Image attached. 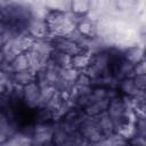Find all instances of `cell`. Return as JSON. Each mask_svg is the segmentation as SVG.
<instances>
[{
    "label": "cell",
    "instance_id": "ac0fdd59",
    "mask_svg": "<svg viewBox=\"0 0 146 146\" xmlns=\"http://www.w3.org/2000/svg\"><path fill=\"white\" fill-rule=\"evenodd\" d=\"M75 84L76 86H91V79L86 74V73H80L76 81H75Z\"/></svg>",
    "mask_w": 146,
    "mask_h": 146
},
{
    "label": "cell",
    "instance_id": "5b68a950",
    "mask_svg": "<svg viewBox=\"0 0 146 146\" xmlns=\"http://www.w3.org/2000/svg\"><path fill=\"white\" fill-rule=\"evenodd\" d=\"M2 146H33L32 143V138L22 133V132H16L15 135H13L10 138H8Z\"/></svg>",
    "mask_w": 146,
    "mask_h": 146
},
{
    "label": "cell",
    "instance_id": "3957f363",
    "mask_svg": "<svg viewBox=\"0 0 146 146\" xmlns=\"http://www.w3.org/2000/svg\"><path fill=\"white\" fill-rule=\"evenodd\" d=\"M97 119H98V125H99V129L102 131V133L104 135L105 138H110L115 133V127H114V123L113 121L111 120L108 113L106 111H104L103 113H100L99 115H97Z\"/></svg>",
    "mask_w": 146,
    "mask_h": 146
},
{
    "label": "cell",
    "instance_id": "6da1fadb",
    "mask_svg": "<svg viewBox=\"0 0 146 146\" xmlns=\"http://www.w3.org/2000/svg\"><path fill=\"white\" fill-rule=\"evenodd\" d=\"M26 32L34 40H47L49 35V29L44 19L31 17L26 24Z\"/></svg>",
    "mask_w": 146,
    "mask_h": 146
},
{
    "label": "cell",
    "instance_id": "ffe728a7",
    "mask_svg": "<svg viewBox=\"0 0 146 146\" xmlns=\"http://www.w3.org/2000/svg\"><path fill=\"white\" fill-rule=\"evenodd\" d=\"M86 146H98V144H90V143H89V144H87Z\"/></svg>",
    "mask_w": 146,
    "mask_h": 146
},
{
    "label": "cell",
    "instance_id": "5bb4252c",
    "mask_svg": "<svg viewBox=\"0 0 146 146\" xmlns=\"http://www.w3.org/2000/svg\"><path fill=\"white\" fill-rule=\"evenodd\" d=\"M57 92V90L55 89V87L52 86H47V87H43L41 88V91H40V102H39V107L42 108L46 106V104L52 98V96Z\"/></svg>",
    "mask_w": 146,
    "mask_h": 146
},
{
    "label": "cell",
    "instance_id": "8992f818",
    "mask_svg": "<svg viewBox=\"0 0 146 146\" xmlns=\"http://www.w3.org/2000/svg\"><path fill=\"white\" fill-rule=\"evenodd\" d=\"M76 30L84 36L94 39L97 36V27H96V23L89 21L88 18H86L84 21H82L80 24L76 25Z\"/></svg>",
    "mask_w": 146,
    "mask_h": 146
},
{
    "label": "cell",
    "instance_id": "8fae6325",
    "mask_svg": "<svg viewBox=\"0 0 146 146\" xmlns=\"http://www.w3.org/2000/svg\"><path fill=\"white\" fill-rule=\"evenodd\" d=\"M123 56H124V59L130 62L131 64L136 65L138 64L139 62L144 60V57H143V49H140L138 46H135V47H131L129 49H127L124 52H123Z\"/></svg>",
    "mask_w": 146,
    "mask_h": 146
},
{
    "label": "cell",
    "instance_id": "9a60e30c",
    "mask_svg": "<svg viewBox=\"0 0 146 146\" xmlns=\"http://www.w3.org/2000/svg\"><path fill=\"white\" fill-rule=\"evenodd\" d=\"M79 74H80V71L79 70H75L73 67H71V68H64V70L62 68L60 70V78L64 79V80H66V81H68V82H72V83H75Z\"/></svg>",
    "mask_w": 146,
    "mask_h": 146
},
{
    "label": "cell",
    "instance_id": "30bf717a",
    "mask_svg": "<svg viewBox=\"0 0 146 146\" xmlns=\"http://www.w3.org/2000/svg\"><path fill=\"white\" fill-rule=\"evenodd\" d=\"M119 84H120V89L124 94V96L135 97L139 92V90L137 89V87L133 82V78H123L122 80H120Z\"/></svg>",
    "mask_w": 146,
    "mask_h": 146
},
{
    "label": "cell",
    "instance_id": "e0dca14e",
    "mask_svg": "<svg viewBox=\"0 0 146 146\" xmlns=\"http://www.w3.org/2000/svg\"><path fill=\"white\" fill-rule=\"evenodd\" d=\"M133 82L139 91H144L146 87V75H136L133 76Z\"/></svg>",
    "mask_w": 146,
    "mask_h": 146
},
{
    "label": "cell",
    "instance_id": "ba28073f",
    "mask_svg": "<svg viewBox=\"0 0 146 146\" xmlns=\"http://www.w3.org/2000/svg\"><path fill=\"white\" fill-rule=\"evenodd\" d=\"M108 104H110V100L106 99V98L103 99V100H99V102H95L92 104H89L87 107H84V113H86L87 116L99 115L100 113H103L104 111L107 110Z\"/></svg>",
    "mask_w": 146,
    "mask_h": 146
},
{
    "label": "cell",
    "instance_id": "7a4b0ae2",
    "mask_svg": "<svg viewBox=\"0 0 146 146\" xmlns=\"http://www.w3.org/2000/svg\"><path fill=\"white\" fill-rule=\"evenodd\" d=\"M40 91H41V88L36 81L23 87V100L25 102L27 107L30 108L39 107Z\"/></svg>",
    "mask_w": 146,
    "mask_h": 146
},
{
    "label": "cell",
    "instance_id": "277c9868",
    "mask_svg": "<svg viewBox=\"0 0 146 146\" xmlns=\"http://www.w3.org/2000/svg\"><path fill=\"white\" fill-rule=\"evenodd\" d=\"M11 81L19 84V86H26L29 83L35 82L36 81V72L32 71V70H26L23 72H17V73H13L10 75Z\"/></svg>",
    "mask_w": 146,
    "mask_h": 146
},
{
    "label": "cell",
    "instance_id": "4fadbf2b",
    "mask_svg": "<svg viewBox=\"0 0 146 146\" xmlns=\"http://www.w3.org/2000/svg\"><path fill=\"white\" fill-rule=\"evenodd\" d=\"M90 10V1L74 0L71 1V11L79 15H87Z\"/></svg>",
    "mask_w": 146,
    "mask_h": 146
},
{
    "label": "cell",
    "instance_id": "9c48e42d",
    "mask_svg": "<svg viewBox=\"0 0 146 146\" xmlns=\"http://www.w3.org/2000/svg\"><path fill=\"white\" fill-rule=\"evenodd\" d=\"M90 59H91V54L82 51L81 54L72 57V67L79 71L86 70L90 64Z\"/></svg>",
    "mask_w": 146,
    "mask_h": 146
},
{
    "label": "cell",
    "instance_id": "7c38bea8",
    "mask_svg": "<svg viewBox=\"0 0 146 146\" xmlns=\"http://www.w3.org/2000/svg\"><path fill=\"white\" fill-rule=\"evenodd\" d=\"M9 65H10V68H11L13 73L23 72V71H26V70L30 68V66H29V62H27V58H26L25 52L18 55L16 58H14V59L9 63Z\"/></svg>",
    "mask_w": 146,
    "mask_h": 146
},
{
    "label": "cell",
    "instance_id": "2e32d148",
    "mask_svg": "<svg viewBox=\"0 0 146 146\" xmlns=\"http://www.w3.org/2000/svg\"><path fill=\"white\" fill-rule=\"evenodd\" d=\"M64 102L62 100V98L59 97V94L58 92H56L54 96H52V98L46 104V106H44V108L46 110H48L49 112H51V113H55L60 106H62V104H63Z\"/></svg>",
    "mask_w": 146,
    "mask_h": 146
},
{
    "label": "cell",
    "instance_id": "52a82bcc",
    "mask_svg": "<svg viewBox=\"0 0 146 146\" xmlns=\"http://www.w3.org/2000/svg\"><path fill=\"white\" fill-rule=\"evenodd\" d=\"M50 58L54 60V63L59 67V68H71L72 67V57L67 54L57 51V50H52Z\"/></svg>",
    "mask_w": 146,
    "mask_h": 146
},
{
    "label": "cell",
    "instance_id": "d6986e66",
    "mask_svg": "<svg viewBox=\"0 0 146 146\" xmlns=\"http://www.w3.org/2000/svg\"><path fill=\"white\" fill-rule=\"evenodd\" d=\"M146 74V65L145 62L141 60L138 64L133 65V75H145Z\"/></svg>",
    "mask_w": 146,
    "mask_h": 146
}]
</instances>
